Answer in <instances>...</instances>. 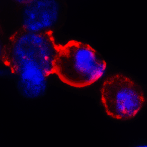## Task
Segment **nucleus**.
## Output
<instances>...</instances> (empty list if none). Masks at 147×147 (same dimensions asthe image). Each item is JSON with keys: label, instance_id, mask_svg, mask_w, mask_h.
Returning a JSON list of instances; mask_svg holds the SVG:
<instances>
[{"label": "nucleus", "instance_id": "obj_1", "mask_svg": "<svg viewBox=\"0 0 147 147\" xmlns=\"http://www.w3.org/2000/svg\"><path fill=\"white\" fill-rule=\"evenodd\" d=\"M106 66L89 45L74 40L57 48L54 64V71L62 81L76 88L94 83L103 76Z\"/></svg>", "mask_w": 147, "mask_h": 147}, {"label": "nucleus", "instance_id": "obj_2", "mask_svg": "<svg viewBox=\"0 0 147 147\" xmlns=\"http://www.w3.org/2000/svg\"><path fill=\"white\" fill-rule=\"evenodd\" d=\"M101 101L107 115L117 120L134 117L144 102L141 86L124 75L116 74L108 77L102 85Z\"/></svg>", "mask_w": 147, "mask_h": 147}, {"label": "nucleus", "instance_id": "obj_3", "mask_svg": "<svg viewBox=\"0 0 147 147\" xmlns=\"http://www.w3.org/2000/svg\"><path fill=\"white\" fill-rule=\"evenodd\" d=\"M20 74L19 86L25 98L35 99L46 90V78L51 72L44 62L38 58L16 54Z\"/></svg>", "mask_w": 147, "mask_h": 147}, {"label": "nucleus", "instance_id": "obj_4", "mask_svg": "<svg viewBox=\"0 0 147 147\" xmlns=\"http://www.w3.org/2000/svg\"><path fill=\"white\" fill-rule=\"evenodd\" d=\"M60 12L56 1H34L26 9L25 26L29 30L37 31L50 26L57 20Z\"/></svg>", "mask_w": 147, "mask_h": 147}, {"label": "nucleus", "instance_id": "obj_5", "mask_svg": "<svg viewBox=\"0 0 147 147\" xmlns=\"http://www.w3.org/2000/svg\"><path fill=\"white\" fill-rule=\"evenodd\" d=\"M137 147H147V145H142V146H138Z\"/></svg>", "mask_w": 147, "mask_h": 147}]
</instances>
